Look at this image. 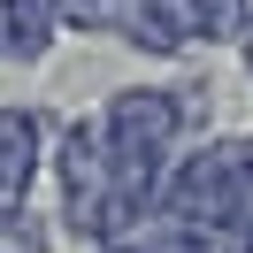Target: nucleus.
Wrapping results in <instances>:
<instances>
[{
  "label": "nucleus",
  "mask_w": 253,
  "mask_h": 253,
  "mask_svg": "<svg viewBox=\"0 0 253 253\" xmlns=\"http://www.w3.org/2000/svg\"><path fill=\"white\" fill-rule=\"evenodd\" d=\"M54 0H0V54H16V62H39L54 46Z\"/></svg>",
  "instance_id": "obj_3"
},
{
  "label": "nucleus",
  "mask_w": 253,
  "mask_h": 253,
  "mask_svg": "<svg viewBox=\"0 0 253 253\" xmlns=\"http://www.w3.org/2000/svg\"><path fill=\"white\" fill-rule=\"evenodd\" d=\"M0 253H46V230L23 207H0Z\"/></svg>",
  "instance_id": "obj_5"
},
{
  "label": "nucleus",
  "mask_w": 253,
  "mask_h": 253,
  "mask_svg": "<svg viewBox=\"0 0 253 253\" xmlns=\"http://www.w3.org/2000/svg\"><path fill=\"white\" fill-rule=\"evenodd\" d=\"M222 230H230V238H246V246H253V169L238 176V200H230V215H222Z\"/></svg>",
  "instance_id": "obj_6"
},
{
  "label": "nucleus",
  "mask_w": 253,
  "mask_h": 253,
  "mask_svg": "<svg viewBox=\"0 0 253 253\" xmlns=\"http://www.w3.org/2000/svg\"><path fill=\"white\" fill-rule=\"evenodd\" d=\"M100 253H146V246H138V238H115V246H100Z\"/></svg>",
  "instance_id": "obj_7"
},
{
  "label": "nucleus",
  "mask_w": 253,
  "mask_h": 253,
  "mask_svg": "<svg viewBox=\"0 0 253 253\" xmlns=\"http://www.w3.org/2000/svg\"><path fill=\"white\" fill-rule=\"evenodd\" d=\"M39 161H46V123H39V108H0V207H23Z\"/></svg>",
  "instance_id": "obj_2"
},
{
  "label": "nucleus",
  "mask_w": 253,
  "mask_h": 253,
  "mask_svg": "<svg viewBox=\"0 0 253 253\" xmlns=\"http://www.w3.org/2000/svg\"><path fill=\"white\" fill-rule=\"evenodd\" d=\"M253 23V0H192V31L200 39H238Z\"/></svg>",
  "instance_id": "obj_4"
},
{
  "label": "nucleus",
  "mask_w": 253,
  "mask_h": 253,
  "mask_svg": "<svg viewBox=\"0 0 253 253\" xmlns=\"http://www.w3.org/2000/svg\"><path fill=\"white\" fill-rule=\"evenodd\" d=\"M62 222L77 238H108V154H100V123L62 130Z\"/></svg>",
  "instance_id": "obj_1"
}]
</instances>
